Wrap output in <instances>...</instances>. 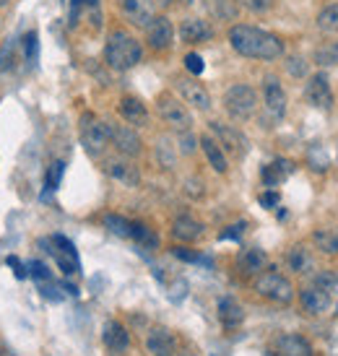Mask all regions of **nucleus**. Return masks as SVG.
Listing matches in <instances>:
<instances>
[{
  "mask_svg": "<svg viewBox=\"0 0 338 356\" xmlns=\"http://www.w3.org/2000/svg\"><path fill=\"white\" fill-rule=\"evenodd\" d=\"M229 45L237 55L255 60H276L284 55V42L276 34L257 26L237 24L229 29Z\"/></svg>",
  "mask_w": 338,
  "mask_h": 356,
  "instance_id": "f257e3e1",
  "label": "nucleus"
},
{
  "mask_svg": "<svg viewBox=\"0 0 338 356\" xmlns=\"http://www.w3.org/2000/svg\"><path fill=\"white\" fill-rule=\"evenodd\" d=\"M140 58H143V49H140V42L136 36H130L123 29L109 34L105 47V60L112 71H130V68L138 65Z\"/></svg>",
  "mask_w": 338,
  "mask_h": 356,
  "instance_id": "f03ea898",
  "label": "nucleus"
},
{
  "mask_svg": "<svg viewBox=\"0 0 338 356\" xmlns=\"http://www.w3.org/2000/svg\"><path fill=\"white\" fill-rule=\"evenodd\" d=\"M224 107H226V112H229L234 120H250L255 115V107H257L255 89L247 86V83H234V86H229L226 94H224Z\"/></svg>",
  "mask_w": 338,
  "mask_h": 356,
  "instance_id": "7ed1b4c3",
  "label": "nucleus"
},
{
  "mask_svg": "<svg viewBox=\"0 0 338 356\" xmlns=\"http://www.w3.org/2000/svg\"><path fill=\"white\" fill-rule=\"evenodd\" d=\"M255 291L260 297L271 299L276 304H289L294 299V286L289 278H284L276 271H268V274H260L255 281Z\"/></svg>",
  "mask_w": 338,
  "mask_h": 356,
  "instance_id": "20e7f679",
  "label": "nucleus"
},
{
  "mask_svg": "<svg viewBox=\"0 0 338 356\" xmlns=\"http://www.w3.org/2000/svg\"><path fill=\"white\" fill-rule=\"evenodd\" d=\"M156 109H159V115H162L164 122H167V125H172L177 133L190 131L193 118H190V112H187L185 104H182L180 99H175L172 94L159 96V99H156Z\"/></svg>",
  "mask_w": 338,
  "mask_h": 356,
  "instance_id": "39448f33",
  "label": "nucleus"
},
{
  "mask_svg": "<svg viewBox=\"0 0 338 356\" xmlns=\"http://www.w3.org/2000/svg\"><path fill=\"white\" fill-rule=\"evenodd\" d=\"M81 143L92 156H99L109 143V133H107V122L96 120L94 115H83L81 118Z\"/></svg>",
  "mask_w": 338,
  "mask_h": 356,
  "instance_id": "423d86ee",
  "label": "nucleus"
},
{
  "mask_svg": "<svg viewBox=\"0 0 338 356\" xmlns=\"http://www.w3.org/2000/svg\"><path fill=\"white\" fill-rule=\"evenodd\" d=\"M263 102H266V112L273 122L284 120V115H286V91L273 73H268L263 78Z\"/></svg>",
  "mask_w": 338,
  "mask_h": 356,
  "instance_id": "0eeeda50",
  "label": "nucleus"
},
{
  "mask_svg": "<svg viewBox=\"0 0 338 356\" xmlns=\"http://www.w3.org/2000/svg\"><path fill=\"white\" fill-rule=\"evenodd\" d=\"M146 42L156 52H164V49L172 47V42H175V26H172V21L167 16H154L149 26H146Z\"/></svg>",
  "mask_w": 338,
  "mask_h": 356,
  "instance_id": "6e6552de",
  "label": "nucleus"
},
{
  "mask_svg": "<svg viewBox=\"0 0 338 356\" xmlns=\"http://www.w3.org/2000/svg\"><path fill=\"white\" fill-rule=\"evenodd\" d=\"M307 102L317 109H330L333 107V91H330V78L326 71L315 73L307 78V89H304Z\"/></svg>",
  "mask_w": 338,
  "mask_h": 356,
  "instance_id": "1a4fd4ad",
  "label": "nucleus"
},
{
  "mask_svg": "<svg viewBox=\"0 0 338 356\" xmlns=\"http://www.w3.org/2000/svg\"><path fill=\"white\" fill-rule=\"evenodd\" d=\"M107 133H109V141L115 143V148L125 156H138L143 151V143H140L138 133L133 131L130 125H115V122H107Z\"/></svg>",
  "mask_w": 338,
  "mask_h": 356,
  "instance_id": "9d476101",
  "label": "nucleus"
},
{
  "mask_svg": "<svg viewBox=\"0 0 338 356\" xmlns=\"http://www.w3.org/2000/svg\"><path fill=\"white\" fill-rule=\"evenodd\" d=\"M175 86L190 107L200 109V112H209L211 109V94L206 91L203 83H198L196 78H187V76H180V78H175Z\"/></svg>",
  "mask_w": 338,
  "mask_h": 356,
  "instance_id": "9b49d317",
  "label": "nucleus"
},
{
  "mask_svg": "<svg viewBox=\"0 0 338 356\" xmlns=\"http://www.w3.org/2000/svg\"><path fill=\"white\" fill-rule=\"evenodd\" d=\"M211 131H213V135L219 138V146L226 148L229 154L242 156L247 151V138L237 131V128H232V125H224V122H211Z\"/></svg>",
  "mask_w": 338,
  "mask_h": 356,
  "instance_id": "f8f14e48",
  "label": "nucleus"
},
{
  "mask_svg": "<svg viewBox=\"0 0 338 356\" xmlns=\"http://www.w3.org/2000/svg\"><path fill=\"white\" fill-rule=\"evenodd\" d=\"M146 348L151 356H175L177 338L169 328H151L146 335Z\"/></svg>",
  "mask_w": 338,
  "mask_h": 356,
  "instance_id": "ddd939ff",
  "label": "nucleus"
},
{
  "mask_svg": "<svg viewBox=\"0 0 338 356\" xmlns=\"http://www.w3.org/2000/svg\"><path fill=\"white\" fill-rule=\"evenodd\" d=\"M120 11L133 26H149L154 19V5L151 0H120Z\"/></svg>",
  "mask_w": 338,
  "mask_h": 356,
  "instance_id": "4468645a",
  "label": "nucleus"
},
{
  "mask_svg": "<svg viewBox=\"0 0 338 356\" xmlns=\"http://www.w3.org/2000/svg\"><path fill=\"white\" fill-rule=\"evenodd\" d=\"M180 39L187 45H203V42L213 39V26L203 19H185L180 26Z\"/></svg>",
  "mask_w": 338,
  "mask_h": 356,
  "instance_id": "2eb2a0df",
  "label": "nucleus"
},
{
  "mask_svg": "<svg viewBox=\"0 0 338 356\" xmlns=\"http://www.w3.org/2000/svg\"><path fill=\"white\" fill-rule=\"evenodd\" d=\"M299 304L310 315H323V312L330 309V294L320 286H307V289L299 291Z\"/></svg>",
  "mask_w": 338,
  "mask_h": 356,
  "instance_id": "dca6fc26",
  "label": "nucleus"
},
{
  "mask_svg": "<svg viewBox=\"0 0 338 356\" xmlns=\"http://www.w3.org/2000/svg\"><path fill=\"white\" fill-rule=\"evenodd\" d=\"M276 354L279 356H313V346L297 333H284L276 338Z\"/></svg>",
  "mask_w": 338,
  "mask_h": 356,
  "instance_id": "f3484780",
  "label": "nucleus"
},
{
  "mask_svg": "<svg viewBox=\"0 0 338 356\" xmlns=\"http://www.w3.org/2000/svg\"><path fill=\"white\" fill-rule=\"evenodd\" d=\"M120 115L128 125H146L149 122V109L136 96H123L120 99Z\"/></svg>",
  "mask_w": 338,
  "mask_h": 356,
  "instance_id": "a211bd4d",
  "label": "nucleus"
},
{
  "mask_svg": "<svg viewBox=\"0 0 338 356\" xmlns=\"http://www.w3.org/2000/svg\"><path fill=\"white\" fill-rule=\"evenodd\" d=\"M107 175L112 179H117L120 185H125V188H138L140 185L138 166L128 164V162H109L107 164Z\"/></svg>",
  "mask_w": 338,
  "mask_h": 356,
  "instance_id": "6ab92c4d",
  "label": "nucleus"
},
{
  "mask_svg": "<svg viewBox=\"0 0 338 356\" xmlns=\"http://www.w3.org/2000/svg\"><path fill=\"white\" fill-rule=\"evenodd\" d=\"M219 320L224 328H237L245 320V309L234 297H224L219 299Z\"/></svg>",
  "mask_w": 338,
  "mask_h": 356,
  "instance_id": "aec40b11",
  "label": "nucleus"
},
{
  "mask_svg": "<svg viewBox=\"0 0 338 356\" xmlns=\"http://www.w3.org/2000/svg\"><path fill=\"white\" fill-rule=\"evenodd\" d=\"M102 341H105V346L109 348V351H125L130 346V333L120 325V322H107L105 331H102Z\"/></svg>",
  "mask_w": 338,
  "mask_h": 356,
  "instance_id": "412c9836",
  "label": "nucleus"
},
{
  "mask_svg": "<svg viewBox=\"0 0 338 356\" xmlns=\"http://www.w3.org/2000/svg\"><path fill=\"white\" fill-rule=\"evenodd\" d=\"M200 148H203V154H206V159H209V164L219 172V175H224L226 169H229V164H226V156H224V148L219 146V141H213L211 135H203L200 138Z\"/></svg>",
  "mask_w": 338,
  "mask_h": 356,
  "instance_id": "4be33fe9",
  "label": "nucleus"
},
{
  "mask_svg": "<svg viewBox=\"0 0 338 356\" xmlns=\"http://www.w3.org/2000/svg\"><path fill=\"white\" fill-rule=\"evenodd\" d=\"M200 234H203V224L196 221V219H190V216H180V219H175V224H172V237L175 239L193 242V239H198Z\"/></svg>",
  "mask_w": 338,
  "mask_h": 356,
  "instance_id": "5701e85b",
  "label": "nucleus"
},
{
  "mask_svg": "<svg viewBox=\"0 0 338 356\" xmlns=\"http://www.w3.org/2000/svg\"><path fill=\"white\" fill-rule=\"evenodd\" d=\"M206 11L216 19V21H234L237 13H240V5L237 0H203Z\"/></svg>",
  "mask_w": 338,
  "mask_h": 356,
  "instance_id": "b1692460",
  "label": "nucleus"
},
{
  "mask_svg": "<svg viewBox=\"0 0 338 356\" xmlns=\"http://www.w3.org/2000/svg\"><path fill=\"white\" fill-rule=\"evenodd\" d=\"M294 172V164L292 162H286V159H279V162H273V164L263 166V172H260V177L266 182V188H276L281 179L286 177V175H292Z\"/></svg>",
  "mask_w": 338,
  "mask_h": 356,
  "instance_id": "393cba45",
  "label": "nucleus"
},
{
  "mask_svg": "<svg viewBox=\"0 0 338 356\" xmlns=\"http://www.w3.org/2000/svg\"><path fill=\"white\" fill-rule=\"evenodd\" d=\"M313 242L320 252L326 255H338V226H330V229H317L313 234Z\"/></svg>",
  "mask_w": 338,
  "mask_h": 356,
  "instance_id": "a878e982",
  "label": "nucleus"
},
{
  "mask_svg": "<svg viewBox=\"0 0 338 356\" xmlns=\"http://www.w3.org/2000/svg\"><path fill=\"white\" fill-rule=\"evenodd\" d=\"M240 268H242V274H257V271H263L266 268V252L263 249H245V252H240Z\"/></svg>",
  "mask_w": 338,
  "mask_h": 356,
  "instance_id": "bb28decb",
  "label": "nucleus"
},
{
  "mask_svg": "<svg viewBox=\"0 0 338 356\" xmlns=\"http://www.w3.org/2000/svg\"><path fill=\"white\" fill-rule=\"evenodd\" d=\"M317 29L323 34H338V3L326 5L317 16Z\"/></svg>",
  "mask_w": 338,
  "mask_h": 356,
  "instance_id": "cd10ccee",
  "label": "nucleus"
},
{
  "mask_svg": "<svg viewBox=\"0 0 338 356\" xmlns=\"http://www.w3.org/2000/svg\"><path fill=\"white\" fill-rule=\"evenodd\" d=\"M130 237L136 239L140 247H146V249H156V245H159L156 234H154L146 224H140V221H133V226H130Z\"/></svg>",
  "mask_w": 338,
  "mask_h": 356,
  "instance_id": "c85d7f7f",
  "label": "nucleus"
},
{
  "mask_svg": "<svg viewBox=\"0 0 338 356\" xmlns=\"http://www.w3.org/2000/svg\"><path fill=\"white\" fill-rule=\"evenodd\" d=\"M63 172H65V164L63 162H52L50 164V169H47V179H45V195H42V201H47L50 195H52V190H58L60 179H63Z\"/></svg>",
  "mask_w": 338,
  "mask_h": 356,
  "instance_id": "c756f323",
  "label": "nucleus"
},
{
  "mask_svg": "<svg viewBox=\"0 0 338 356\" xmlns=\"http://www.w3.org/2000/svg\"><path fill=\"white\" fill-rule=\"evenodd\" d=\"M105 226L109 229V232H112V234H115V237L128 239L133 221H128V219H123V216H117V214H107L105 216Z\"/></svg>",
  "mask_w": 338,
  "mask_h": 356,
  "instance_id": "7c9ffc66",
  "label": "nucleus"
},
{
  "mask_svg": "<svg viewBox=\"0 0 338 356\" xmlns=\"http://www.w3.org/2000/svg\"><path fill=\"white\" fill-rule=\"evenodd\" d=\"M315 63L323 68H333L338 65V42H326L323 47L315 52Z\"/></svg>",
  "mask_w": 338,
  "mask_h": 356,
  "instance_id": "2f4dec72",
  "label": "nucleus"
},
{
  "mask_svg": "<svg viewBox=\"0 0 338 356\" xmlns=\"http://www.w3.org/2000/svg\"><path fill=\"white\" fill-rule=\"evenodd\" d=\"M289 265H292V271H297V274H304L313 265V260H310V255H307L304 247H294L289 252Z\"/></svg>",
  "mask_w": 338,
  "mask_h": 356,
  "instance_id": "473e14b6",
  "label": "nucleus"
},
{
  "mask_svg": "<svg viewBox=\"0 0 338 356\" xmlns=\"http://www.w3.org/2000/svg\"><path fill=\"white\" fill-rule=\"evenodd\" d=\"M23 55H26V63L34 65L36 58H39V39H36V32H29L23 36Z\"/></svg>",
  "mask_w": 338,
  "mask_h": 356,
  "instance_id": "72a5a7b5",
  "label": "nucleus"
},
{
  "mask_svg": "<svg viewBox=\"0 0 338 356\" xmlns=\"http://www.w3.org/2000/svg\"><path fill=\"white\" fill-rule=\"evenodd\" d=\"M26 271H29V276L36 278V281H52V274H50V268H47L45 263L32 260L29 265H26Z\"/></svg>",
  "mask_w": 338,
  "mask_h": 356,
  "instance_id": "f704fd0d",
  "label": "nucleus"
},
{
  "mask_svg": "<svg viewBox=\"0 0 338 356\" xmlns=\"http://www.w3.org/2000/svg\"><path fill=\"white\" fill-rule=\"evenodd\" d=\"M286 71L292 73V76H297V78H302V76H307V63L299 55H292V58L286 60Z\"/></svg>",
  "mask_w": 338,
  "mask_h": 356,
  "instance_id": "c9c22d12",
  "label": "nucleus"
},
{
  "mask_svg": "<svg viewBox=\"0 0 338 356\" xmlns=\"http://www.w3.org/2000/svg\"><path fill=\"white\" fill-rule=\"evenodd\" d=\"M317 286H320V289H326L328 294H330V291L338 294V276L330 274V271H328V274H320L317 276Z\"/></svg>",
  "mask_w": 338,
  "mask_h": 356,
  "instance_id": "e433bc0d",
  "label": "nucleus"
},
{
  "mask_svg": "<svg viewBox=\"0 0 338 356\" xmlns=\"http://www.w3.org/2000/svg\"><path fill=\"white\" fill-rule=\"evenodd\" d=\"M185 68H187V73H193V76H200V73H203V68H206V63H203V58H200V55L190 52V55L185 58Z\"/></svg>",
  "mask_w": 338,
  "mask_h": 356,
  "instance_id": "4c0bfd02",
  "label": "nucleus"
},
{
  "mask_svg": "<svg viewBox=\"0 0 338 356\" xmlns=\"http://www.w3.org/2000/svg\"><path fill=\"white\" fill-rule=\"evenodd\" d=\"M172 255H175L177 260H185V263H203L198 252H193V249L187 247H172Z\"/></svg>",
  "mask_w": 338,
  "mask_h": 356,
  "instance_id": "58836bf2",
  "label": "nucleus"
},
{
  "mask_svg": "<svg viewBox=\"0 0 338 356\" xmlns=\"http://www.w3.org/2000/svg\"><path fill=\"white\" fill-rule=\"evenodd\" d=\"M242 5L250 8L253 13H266L273 8V0H242Z\"/></svg>",
  "mask_w": 338,
  "mask_h": 356,
  "instance_id": "ea45409f",
  "label": "nucleus"
},
{
  "mask_svg": "<svg viewBox=\"0 0 338 356\" xmlns=\"http://www.w3.org/2000/svg\"><path fill=\"white\" fill-rule=\"evenodd\" d=\"M247 229L245 221H240V224H232V226H226L222 234H219V239H240L242 237V232Z\"/></svg>",
  "mask_w": 338,
  "mask_h": 356,
  "instance_id": "a19ab883",
  "label": "nucleus"
},
{
  "mask_svg": "<svg viewBox=\"0 0 338 356\" xmlns=\"http://www.w3.org/2000/svg\"><path fill=\"white\" fill-rule=\"evenodd\" d=\"M196 148H198V146H196V138L190 135V131H185L182 138H180V151H182V154H193Z\"/></svg>",
  "mask_w": 338,
  "mask_h": 356,
  "instance_id": "79ce46f5",
  "label": "nucleus"
},
{
  "mask_svg": "<svg viewBox=\"0 0 338 356\" xmlns=\"http://www.w3.org/2000/svg\"><path fill=\"white\" fill-rule=\"evenodd\" d=\"M279 192L276 190H271V192H263V195H260V205H263V208H276V205H279Z\"/></svg>",
  "mask_w": 338,
  "mask_h": 356,
  "instance_id": "37998d69",
  "label": "nucleus"
},
{
  "mask_svg": "<svg viewBox=\"0 0 338 356\" xmlns=\"http://www.w3.org/2000/svg\"><path fill=\"white\" fill-rule=\"evenodd\" d=\"M6 263H8V265L13 268V274H16V278H26V265H23V263L19 260L16 255H11V258H8Z\"/></svg>",
  "mask_w": 338,
  "mask_h": 356,
  "instance_id": "c03bdc74",
  "label": "nucleus"
},
{
  "mask_svg": "<svg viewBox=\"0 0 338 356\" xmlns=\"http://www.w3.org/2000/svg\"><path fill=\"white\" fill-rule=\"evenodd\" d=\"M185 297H187V284L185 281H177V286L172 289L169 299H172V302H180V299H185Z\"/></svg>",
  "mask_w": 338,
  "mask_h": 356,
  "instance_id": "a18cd8bd",
  "label": "nucleus"
},
{
  "mask_svg": "<svg viewBox=\"0 0 338 356\" xmlns=\"http://www.w3.org/2000/svg\"><path fill=\"white\" fill-rule=\"evenodd\" d=\"M8 3H11V0H0V5H8Z\"/></svg>",
  "mask_w": 338,
  "mask_h": 356,
  "instance_id": "49530a36",
  "label": "nucleus"
}]
</instances>
